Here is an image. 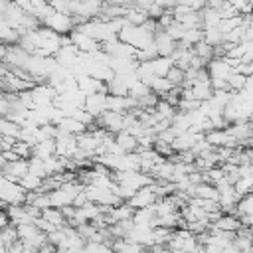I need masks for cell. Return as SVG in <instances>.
Returning <instances> with one entry per match:
<instances>
[{
	"mask_svg": "<svg viewBox=\"0 0 253 253\" xmlns=\"http://www.w3.org/2000/svg\"><path fill=\"white\" fill-rule=\"evenodd\" d=\"M55 154V140L53 138H45V140H40L32 146V156H38V158H49Z\"/></svg>",
	"mask_w": 253,
	"mask_h": 253,
	"instance_id": "11",
	"label": "cell"
},
{
	"mask_svg": "<svg viewBox=\"0 0 253 253\" xmlns=\"http://www.w3.org/2000/svg\"><path fill=\"white\" fill-rule=\"evenodd\" d=\"M160 196L156 194V188H154V182L152 184H148V186H142V188H138L126 202L134 208V210H138V208H148V206H154V202L158 200Z\"/></svg>",
	"mask_w": 253,
	"mask_h": 253,
	"instance_id": "5",
	"label": "cell"
},
{
	"mask_svg": "<svg viewBox=\"0 0 253 253\" xmlns=\"http://www.w3.org/2000/svg\"><path fill=\"white\" fill-rule=\"evenodd\" d=\"M18 182L22 184V188H24V190H28V192H30V190H38V188L42 186L43 178H40L38 174H34V172H30V170H28V174H24Z\"/></svg>",
	"mask_w": 253,
	"mask_h": 253,
	"instance_id": "15",
	"label": "cell"
},
{
	"mask_svg": "<svg viewBox=\"0 0 253 253\" xmlns=\"http://www.w3.org/2000/svg\"><path fill=\"white\" fill-rule=\"evenodd\" d=\"M57 128L63 130V132H69V134H81L83 130H87V125H83L79 119H75L73 115H65L59 123H57Z\"/></svg>",
	"mask_w": 253,
	"mask_h": 253,
	"instance_id": "9",
	"label": "cell"
},
{
	"mask_svg": "<svg viewBox=\"0 0 253 253\" xmlns=\"http://www.w3.org/2000/svg\"><path fill=\"white\" fill-rule=\"evenodd\" d=\"M45 2H51V0H45Z\"/></svg>",
	"mask_w": 253,
	"mask_h": 253,
	"instance_id": "17",
	"label": "cell"
},
{
	"mask_svg": "<svg viewBox=\"0 0 253 253\" xmlns=\"http://www.w3.org/2000/svg\"><path fill=\"white\" fill-rule=\"evenodd\" d=\"M20 130H22V125H18L16 121H12L8 117H0V134L20 138Z\"/></svg>",
	"mask_w": 253,
	"mask_h": 253,
	"instance_id": "14",
	"label": "cell"
},
{
	"mask_svg": "<svg viewBox=\"0 0 253 253\" xmlns=\"http://www.w3.org/2000/svg\"><path fill=\"white\" fill-rule=\"evenodd\" d=\"M208 73H210V81L213 85V89H229L227 81L231 77V73L235 71V67L231 65V61L225 55H213L208 65H206Z\"/></svg>",
	"mask_w": 253,
	"mask_h": 253,
	"instance_id": "1",
	"label": "cell"
},
{
	"mask_svg": "<svg viewBox=\"0 0 253 253\" xmlns=\"http://www.w3.org/2000/svg\"><path fill=\"white\" fill-rule=\"evenodd\" d=\"M85 111H89L95 119L107 111V91H95V93H89L85 95V105H83Z\"/></svg>",
	"mask_w": 253,
	"mask_h": 253,
	"instance_id": "7",
	"label": "cell"
},
{
	"mask_svg": "<svg viewBox=\"0 0 253 253\" xmlns=\"http://www.w3.org/2000/svg\"><path fill=\"white\" fill-rule=\"evenodd\" d=\"M154 45H156L158 55H170V57H172V53H174L178 42H176L166 30L158 28V30L154 32Z\"/></svg>",
	"mask_w": 253,
	"mask_h": 253,
	"instance_id": "6",
	"label": "cell"
},
{
	"mask_svg": "<svg viewBox=\"0 0 253 253\" xmlns=\"http://www.w3.org/2000/svg\"><path fill=\"white\" fill-rule=\"evenodd\" d=\"M115 140H117V144H119L125 152H134V150L138 148L136 136H134L132 132H128V130H119V132H115Z\"/></svg>",
	"mask_w": 253,
	"mask_h": 253,
	"instance_id": "10",
	"label": "cell"
},
{
	"mask_svg": "<svg viewBox=\"0 0 253 253\" xmlns=\"http://www.w3.org/2000/svg\"><path fill=\"white\" fill-rule=\"evenodd\" d=\"M235 215H253V192H247L239 198L235 206Z\"/></svg>",
	"mask_w": 253,
	"mask_h": 253,
	"instance_id": "12",
	"label": "cell"
},
{
	"mask_svg": "<svg viewBox=\"0 0 253 253\" xmlns=\"http://www.w3.org/2000/svg\"><path fill=\"white\" fill-rule=\"evenodd\" d=\"M4 166H6V160H4V156L0 154V172H2V168H4Z\"/></svg>",
	"mask_w": 253,
	"mask_h": 253,
	"instance_id": "16",
	"label": "cell"
},
{
	"mask_svg": "<svg viewBox=\"0 0 253 253\" xmlns=\"http://www.w3.org/2000/svg\"><path fill=\"white\" fill-rule=\"evenodd\" d=\"M192 47H194V53H196L198 57H202L204 61H210V59L215 55V45L208 43L206 40H200V42H198V43H194Z\"/></svg>",
	"mask_w": 253,
	"mask_h": 253,
	"instance_id": "13",
	"label": "cell"
},
{
	"mask_svg": "<svg viewBox=\"0 0 253 253\" xmlns=\"http://www.w3.org/2000/svg\"><path fill=\"white\" fill-rule=\"evenodd\" d=\"M95 123L101 126V128H105L107 132H119V130H125V113H117V111H111V109H107V111H103L97 119H95Z\"/></svg>",
	"mask_w": 253,
	"mask_h": 253,
	"instance_id": "4",
	"label": "cell"
},
{
	"mask_svg": "<svg viewBox=\"0 0 253 253\" xmlns=\"http://www.w3.org/2000/svg\"><path fill=\"white\" fill-rule=\"evenodd\" d=\"M69 42H71L79 51H85V53H95V51L101 49V42L95 40V38H91L89 34L81 32L79 28H73V30L69 32Z\"/></svg>",
	"mask_w": 253,
	"mask_h": 253,
	"instance_id": "3",
	"label": "cell"
},
{
	"mask_svg": "<svg viewBox=\"0 0 253 253\" xmlns=\"http://www.w3.org/2000/svg\"><path fill=\"white\" fill-rule=\"evenodd\" d=\"M42 24L47 26V28H51V30L57 32V34H63V36H67V34L75 28L73 16H71L69 12H63V10H53V12H49V14L42 20Z\"/></svg>",
	"mask_w": 253,
	"mask_h": 253,
	"instance_id": "2",
	"label": "cell"
},
{
	"mask_svg": "<svg viewBox=\"0 0 253 253\" xmlns=\"http://www.w3.org/2000/svg\"><path fill=\"white\" fill-rule=\"evenodd\" d=\"M28 170H30V162H28V158H18V160H14V162H6V166L2 168V174L6 176V178H10V180H20L24 174H28Z\"/></svg>",
	"mask_w": 253,
	"mask_h": 253,
	"instance_id": "8",
	"label": "cell"
}]
</instances>
